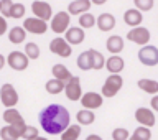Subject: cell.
Wrapping results in <instances>:
<instances>
[{"mask_svg": "<svg viewBox=\"0 0 158 140\" xmlns=\"http://www.w3.org/2000/svg\"><path fill=\"white\" fill-rule=\"evenodd\" d=\"M40 125L49 135H59L63 130H66L71 124V116L69 111L61 104H49L44 107L38 116Z\"/></svg>", "mask_w": 158, "mask_h": 140, "instance_id": "cell-1", "label": "cell"}, {"mask_svg": "<svg viewBox=\"0 0 158 140\" xmlns=\"http://www.w3.org/2000/svg\"><path fill=\"white\" fill-rule=\"evenodd\" d=\"M122 86H123V79L120 74H110L102 86V92H101L102 97H114L122 89Z\"/></svg>", "mask_w": 158, "mask_h": 140, "instance_id": "cell-2", "label": "cell"}, {"mask_svg": "<svg viewBox=\"0 0 158 140\" xmlns=\"http://www.w3.org/2000/svg\"><path fill=\"white\" fill-rule=\"evenodd\" d=\"M138 61L145 66H156L158 64V48L152 45H143L138 51Z\"/></svg>", "mask_w": 158, "mask_h": 140, "instance_id": "cell-3", "label": "cell"}, {"mask_svg": "<svg viewBox=\"0 0 158 140\" xmlns=\"http://www.w3.org/2000/svg\"><path fill=\"white\" fill-rule=\"evenodd\" d=\"M7 64L13 71H25L30 64V59L27 58V54L22 51H12L7 56Z\"/></svg>", "mask_w": 158, "mask_h": 140, "instance_id": "cell-4", "label": "cell"}, {"mask_svg": "<svg viewBox=\"0 0 158 140\" xmlns=\"http://www.w3.org/2000/svg\"><path fill=\"white\" fill-rule=\"evenodd\" d=\"M27 127V124L22 122V124H8L0 129V138L2 140H18L22 138V134Z\"/></svg>", "mask_w": 158, "mask_h": 140, "instance_id": "cell-5", "label": "cell"}, {"mask_svg": "<svg viewBox=\"0 0 158 140\" xmlns=\"http://www.w3.org/2000/svg\"><path fill=\"white\" fill-rule=\"evenodd\" d=\"M0 101L5 107H15L18 104V92L12 84H3L0 87Z\"/></svg>", "mask_w": 158, "mask_h": 140, "instance_id": "cell-6", "label": "cell"}, {"mask_svg": "<svg viewBox=\"0 0 158 140\" xmlns=\"http://www.w3.org/2000/svg\"><path fill=\"white\" fill-rule=\"evenodd\" d=\"M150 30L145 28V27H133L130 32L127 33V40H130L132 43H135V45H148V41H150Z\"/></svg>", "mask_w": 158, "mask_h": 140, "instance_id": "cell-7", "label": "cell"}, {"mask_svg": "<svg viewBox=\"0 0 158 140\" xmlns=\"http://www.w3.org/2000/svg\"><path fill=\"white\" fill-rule=\"evenodd\" d=\"M49 51L58 54V56H61V58H69L73 53V46L64 38L58 36V38L51 40V43H49Z\"/></svg>", "mask_w": 158, "mask_h": 140, "instance_id": "cell-8", "label": "cell"}, {"mask_svg": "<svg viewBox=\"0 0 158 140\" xmlns=\"http://www.w3.org/2000/svg\"><path fill=\"white\" fill-rule=\"evenodd\" d=\"M69 22H71V15L68 12H58L51 18V30L54 33L61 35L69 28Z\"/></svg>", "mask_w": 158, "mask_h": 140, "instance_id": "cell-9", "label": "cell"}, {"mask_svg": "<svg viewBox=\"0 0 158 140\" xmlns=\"http://www.w3.org/2000/svg\"><path fill=\"white\" fill-rule=\"evenodd\" d=\"M23 28H25V32H28V33L43 35V33H46V30H48V23L44 22V20H41V18H36V17L25 18Z\"/></svg>", "mask_w": 158, "mask_h": 140, "instance_id": "cell-10", "label": "cell"}, {"mask_svg": "<svg viewBox=\"0 0 158 140\" xmlns=\"http://www.w3.org/2000/svg\"><path fill=\"white\" fill-rule=\"evenodd\" d=\"M31 12L36 18H41V20H49L53 17V10H51V5H49L46 0H35L31 3Z\"/></svg>", "mask_w": 158, "mask_h": 140, "instance_id": "cell-11", "label": "cell"}, {"mask_svg": "<svg viewBox=\"0 0 158 140\" xmlns=\"http://www.w3.org/2000/svg\"><path fill=\"white\" fill-rule=\"evenodd\" d=\"M64 91H66V97L69 101H79L82 96V89H81V81L77 76H71V79L64 84Z\"/></svg>", "mask_w": 158, "mask_h": 140, "instance_id": "cell-12", "label": "cell"}, {"mask_svg": "<svg viewBox=\"0 0 158 140\" xmlns=\"http://www.w3.org/2000/svg\"><path fill=\"white\" fill-rule=\"evenodd\" d=\"M102 94H97V92H86L81 96V104L84 109H91V111H94V109H99L102 106Z\"/></svg>", "mask_w": 158, "mask_h": 140, "instance_id": "cell-13", "label": "cell"}, {"mask_svg": "<svg viewBox=\"0 0 158 140\" xmlns=\"http://www.w3.org/2000/svg\"><path fill=\"white\" fill-rule=\"evenodd\" d=\"M135 121L140 124V125H145V127H153L155 125V114L153 111L147 107H138L135 111Z\"/></svg>", "mask_w": 158, "mask_h": 140, "instance_id": "cell-14", "label": "cell"}, {"mask_svg": "<svg viewBox=\"0 0 158 140\" xmlns=\"http://www.w3.org/2000/svg\"><path fill=\"white\" fill-rule=\"evenodd\" d=\"M66 41L69 45H79L84 41V38H86V32L81 28V27H73V28H68L66 32Z\"/></svg>", "mask_w": 158, "mask_h": 140, "instance_id": "cell-15", "label": "cell"}, {"mask_svg": "<svg viewBox=\"0 0 158 140\" xmlns=\"http://www.w3.org/2000/svg\"><path fill=\"white\" fill-rule=\"evenodd\" d=\"M96 25L101 32H110L115 27V17L112 13H101L96 18Z\"/></svg>", "mask_w": 158, "mask_h": 140, "instance_id": "cell-16", "label": "cell"}, {"mask_svg": "<svg viewBox=\"0 0 158 140\" xmlns=\"http://www.w3.org/2000/svg\"><path fill=\"white\" fill-rule=\"evenodd\" d=\"M104 66L107 68V71L110 74H120V71H123V68H125V61H123V58H120L118 54H112V56L106 61Z\"/></svg>", "mask_w": 158, "mask_h": 140, "instance_id": "cell-17", "label": "cell"}, {"mask_svg": "<svg viewBox=\"0 0 158 140\" xmlns=\"http://www.w3.org/2000/svg\"><path fill=\"white\" fill-rule=\"evenodd\" d=\"M91 0H73L68 5V13L69 15H81L84 12H89L91 8Z\"/></svg>", "mask_w": 158, "mask_h": 140, "instance_id": "cell-18", "label": "cell"}, {"mask_svg": "<svg viewBox=\"0 0 158 140\" xmlns=\"http://www.w3.org/2000/svg\"><path fill=\"white\" fill-rule=\"evenodd\" d=\"M142 20H143V15H142L140 10H137V8H128L127 12L123 13V22L132 28L142 25Z\"/></svg>", "mask_w": 158, "mask_h": 140, "instance_id": "cell-19", "label": "cell"}, {"mask_svg": "<svg viewBox=\"0 0 158 140\" xmlns=\"http://www.w3.org/2000/svg\"><path fill=\"white\" fill-rule=\"evenodd\" d=\"M107 51L112 54H118L123 49V38L118 36V35H112V36L107 38Z\"/></svg>", "mask_w": 158, "mask_h": 140, "instance_id": "cell-20", "label": "cell"}, {"mask_svg": "<svg viewBox=\"0 0 158 140\" xmlns=\"http://www.w3.org/2000/svg\"><path fill=\"white\" fill-rule=\"evenodd\" d=\"M87 51H89V58H91V69H96V71L102 69L104 64H106L102 53L97 51V49H87Z\"/></svg>", "mask_w": 158, "mask_h": 140, "instance_id": "cell-21", "label": "cell"}, {"mask_svg": "<svg viewBox=\"0 0 158 140\" xmlns=\"http://www.w3.org/2000/svg\"><path fill=\"white\" fill-rule=\"evenodd\" d=\"M51 73H53V78L59 79V81H64V83H68L69 79H71V76H73L71 71H69L64 64H54Z\"/></svg>", "mask_w": 158, "mask_h": 140, "instance_id": "cell-22", "label": "cell"}, {"mask_svg": "<svg viewBox=\"0 0 158 140\" xmlns=\"http://www.w3.org/2000/svg\"><path fill=\"white\" fill-rule=\"evenodd\" d=\"M77 124L79 125H91L96 121V114H94L91 109H82V111H77Z\"/></svg>", "mask_w": 158, "mask_h": 140, "instance_id": "cell-23", "label": "cell"}, {"mask_svg": "<svg viewBox=\"0 0 158 140\" xmlns=\"http://www.w3.org/2000/svg\"><path fill=\"white\" fill-rule=\"evenodd\" d=\"M25 36H27V32H25L23 27H13L8 32V40H10V43H13V45L23 43L25 41Z\"/></svg>", "mask_w": 158, "mask_h": 140, "instance_id": "cell-24", "label": "cell"}, {"mask_svg": "<svg viewBox=\"0 0 158 140\" xmlns=\"http://www.w3.org/2000/svg\"><path fill=\"white\" fill-rule=\"evenodd\" d=\"M138 87L142 89L143 92L147 94H158V81H153V79H138Z\"/></svg>", "mask_w": 158, "mask_h": 140, "instance_id": "cell-25", "label": "cell"}, {"mask_svg": "<svg viewBox=\"0 0 158 140\" xmlns=\"http://www.w3.org/2000/svg\"><path fill=\"white\" fill-rule=\"evenodd\" d=\"M3 121L7 124H22L25 122L22 114L18 111H15V107H7V111L3 112Z\"/></svg>", "mask_w": 158, "mask_h": 140, "instance_id": "cell-26", "label": "cell"}, {"mask_svg": "<svg viewBox=\"0 0 158 140\" xmlns=\"http://www.w3.org/2000/svg\"><path fill=\"white\" fill-rule=\"evenodd\" d=\"M81 135V125L76 124V125H71L69 124L66 130L61 132V140H77Z\"/></svg>", "mask_w": 158, "mask_h": 140, "instance_id": "cell-27", "label": "cell"}, {"mask_svg": "<svg viewBox=\"0 0 158 140\" xmlns=\"http://www.w3.org/2000/svg\"><path fill=\"white\" fill-rule=\"evenodd\" d=\"M64 81H59V79L56 78H53V79H49V81L46 83V92L48 94H59V92H63L64 91Z\"/></svg>", "mask_w": 158, "mask_h": 140, "instance_id": "cell-28", "label": "cell"}, {"mask_svg": "<svg viewBox=\"0 0 158 140\" xmlns=\"http://www.w3.org/2000/svg\"><path fill=\"white\" fill-rule=\"evenodd\" d=\"M132 140H150L152 138V130L150 127H145V125H140L137 127L132 134Z\"/></svg>", "mask_w": 158, "mask_h": 140, "instance_id": "cell-29", "label": "cell"}, {"mask_svg": "<svg viewBox=\"0 0 158 140\" xmlns=\"http://www.w3.org/2000/svg\"><path fill=\"white\" fill-rule=\"evenodd\" d=\"M96 25V17L89 12H84L79 15V27L82 30H87V28H92Z\"/></svg>", "mask_w": 158, "mask_h": 140, "instance_id": "cell-30", "label": "cell"}, {"mask_svg": "<svg viewBox=\"0 0 158 140\" xmlns=\"http://www.w3.org/2000/svg\"><path fill=\"white\" fill-rule=\"evenodd\" d=\"M77 68L82 69V71H89L91 69V58H89V51H82L77 56Z\"/></svg>", "mask_w": 158, "mask_h": 140, "instance_id": "cell-31", "label": "cell"}, {"mask_svg": "<svg viewBox=\"0 0 158 140\" xmlns=\"http://www.w3.org/2000/svg\"><path fill=\"white\" fill-rule=\"evenodd\" d=\"M25 54L28 59H38L40 58V46L36 43H27L25 45Z\"/></svg>", "mask_w": 158, "mask_h": 140, "instance_id": "cell-32", "label": "cell"}, {"mask_svg": "<svg viewBox=\"0 0 158 140\" xmlns=\"http://www.w3.org/2000/svg\"><path fill=\"white\" fill-rule=\"evenodd\" d=\"M133 3H135V8L140 10V12H150V10L153 8V5H155V2L153 0H133Z\"/></svg>", "mask_w": 158, "mask_h": 140, "instance_id": "cell-33", "label": "cell"}, {"mask_svg": "<svg viewBox=\"0 0 158 140\" xmlns=\"http://www.w3.org/2000/svg\"><path fill=\"white\" fill-rule=\"evenodd\" d=\"M10 17L12 18H23L25 17V5L23 3H13L10 10Z\"/></svg>", "mask_w": 158, "mask_h": 140, "instance_id": "cell-34", "label": "cell"}, {"mask_svg": "<svg viewBox=\"0 0 158 140\" xmlns=\"http://www.w3.org/2000/svg\"><path fill=\"white\" fill-rule=\"evenodd\" d=\"M128 137H130V134H128V130L123 127H117V129H114V132H112L114 140H128Z\"/></svg>", "mask_w": 158, "mask_h": 140, "instance_id": "cell-35", "label": "cell"}, {"mask_svg": "<svg viewBox=\"0 0 158 140\" xmlns=\"http://www.w3.org/2000/svg\"><path fill=\"white\" fill-rule=\"evenodd\" d=\"M13 2L12 0H0V13L5 18H10V10H12Z\"/></svg>", "mask_w": 158, "mask_h": 140, "instance_id": "cell-36", "label": "cell"}, {"mask_svg": "<svg viewBox=\"0 0 158 140\" xmlns=\"http://www.w3.org/2000/svg\"><path fill=\"white\" fill-rule=\"evenodd\" d=\"M35 137H38V129L36 127H33V125H27L25 127V130L22 134V138L25 140H31Z\"/></svg>", "mask_w": 158, "mask_h": 140, "instance_id": "cell-37", "label": "cell"}, {"mask_svg": "<svg viewBox=\"0 0 158 140\" xmlns=\"http://www.w3.org/2000/svg\"><path fill=\"white\" fill-rule=\"evenodd\" d=\"M7 28H8L7 20H5V17H0V36L7 33Z\"/></svg>", "mask_w": 158, "mask_h": 140, "instance_id": "cell-38", "label": "cell"}, {"mask_svg": "<svg viewBox=\"0 0 158 140\" xmlns=\"http://www.w3.org/2000/svg\"><path fill=\"white\" fill-rule=\"evenodd\" d=\"M150 104H152V109H153V111H158V94H153Z\"/></svg>", "mask_w": 158, "mask_h": 140, "instance_id": "cell-39", "label": "cell"}, {"mask_svg": "<svg viewBox=\"0 0 158 140\" xmlns=\"http://www.w3.org/2000/svg\"><path fill=\"white\" fill-rule=\"evenodd\" d=\"M107 0H91V3H94V5H104Z\"/></svg>", "mask_w": 158, "mask_h": 140, "instance_id": "cell-40", "label": "cell"}, {"mask_svg": "<svg viewBox=\"0 0 158 140\" xmlns=\"http://www.w3.org/2000/svg\"><path fill=\"white\" fill-rule=\"evenodd\" d=\"M86 140H102L101 137H99V135H94V134H92V135H89Z\"/></svg>", "mask_w": 158, "mask_h": 140, "instance_id": "cell-41", "label": "cell"}, {"mask_svg": "<svg viewBox=\"0 0 158 140\" xmlns=\"http://www.w3.org/2000/svg\"><path fill=\"white\" fill-rule=\"evenodd\" d=\"M3 66H5V58L2 56V54H0V71H2Z\"/></svg>", "mask_w": 158, "mask_h": 140, "instance_id": "cell-42", "label": "cell"}, {"mask_svg": "<svg viewBox=\"0 0 158 140\" xmlns=\"http://www.w3.org/2000/svg\"><path fill=\"white\" fill-rule=\"evenodd\" d=\"M31 140H48V138H46V137H40V135H38V137H35V138H31Z\"/></svg>", "mask_w": 158, "mask_h": 140, "instance_id": "cell-43", "label": "cell"}]
</instances>
